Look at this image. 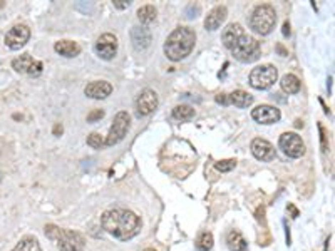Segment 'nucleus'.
<instances>
[{"mask_svg":"<svg viewBox=\"0 0 335 251\" xmlns=\"http://www.w3.org/2000/svg\"><path fill=\"white\" fill-rule=\"evenodd\" d=\"M12 251H42V248L34 236H24L17 244H15Z\"/></svg>","mask_w":335,"mask_h":251,"instance_id":"nucleus-24","label":"nucleus"},{"mask_svg":"<svg viewBox=\"0 0 335 251\" xmlns=\"http://www.w3.org/2000/svg\"><path fill=\"white\" fill-rule=\"evenodd\" d=\"M278 148L285 156L292 159H298L305 154V144L297 133H284L278 139Z\"/></svg>","mask_w":335,"mask_h":251,"instance_id":"nucleus-8","label":"nucleus"},{"mask_svg":"<svg viewBox=\"0 0 335 251\" xmlns=\"http://www.w3.org/2000/svg\"><path fill=\"white\" fill-rule=\"evenodd\" d=\"M250 149H251V154L260 161H266V163H268V161L275 159V148H273V144L266 139H261V138L253 139L251 141Z\"/></svg>","mask_w":335,"mask_h":251,"instance_id":"nucleus-14","label":"nucleus"},{"mask_svg":"<svg viewBox=\"0 0 335 251\" xmlns=\"http://www.w3.org/2000/svg\"><path fill=\"white\" fill-rule=\"evenodd\" d=\"M276 79H278V71L271 64L255 67V69L250 72V77H248L250 86L256 89V91H266V89H270L276 82Z\"/></svg>","mask_w":335,"mask_h":251,"instance_id":"nucleus-6","label":"nucleus"},{"mask_svg":"<svg viewBox=\"0 0 335 251\" xmlns=\"http://www.w3.org/2000/svg\"><path fill=\"white\" fill-rule=\"evenodd\" d=\"M227 244L232 251H247L248 249V243L247 239L243 238V234L240 231H230L227 236Z\"/></svg>","mask_w":335,"mask_h":251,"instance_id":"nucleus-21","label":"nucleus"},{"mask_svg":"<svg viewBox=\"0 0 335 251\" xmlns=\"http://www.w3.org/2000/svg\"><path fill=\"white\" fill-rule=\"evenodd\" d=\"M158 107V94L153 89H144L136 99V116H149Z\"/></svg>","mask_w":335,"mask_h":251,"instance_id":"nucleus-12","label":"nucleus"},{"mask_svg":"<svg viewBox=\"0 0 335 251\" xmlns=\"http://www.w3.org/2000/svg\"><path fill=\"white\" fill-rule=\"evenodd\" d=\"M287 209H290V213H292V218H298V209L293 206V205H289L287 206Z\"/></svg>","mask_w":335,"mask_h":251,"instance_id":"nucleus-33","label":"nucleus"},{"mask_svg":"<svg viewBox=\"0 0 335 251\" xmlns=\"http://www.w3.org/2000/svg\"><path fill=\"white\" fill-rule=\"evenodd\" d=\"M131 5V2L129 0H114V7L116 9H119V10H124V9H128Z\"/></svg>","mask_w":335,"mask_h":251,"instance_id":"nucleus-31","label":"nucleus"},{"mask_svg":"<svg viewBox=\"0 0 335 251\" xmlns=\"http://www.w3.org/2000/svg\"><path fill=\"white\" fill-rule=\"evenodd\" d=\"M251 117L260 124H275L280 121L282 114L278 107L268 106V104H261L251 111Z\"/></svg>","mask_w":335,"mask_h":251,"instance_id":"nucleus-13","label":"nucleus"},{"mask_svg":"<svg viewBox=\"0 0 335 251\" xmlns=\"http://www.w3.org/2000/svg\"><path fill=\"white\" fill-rule=\"evenodd\" d=\"M276 14L275 9L268 4L258 5L250 17V29L258 35H268L275 29Z\"/></svg>","mask_w":335,"mask_h":251,"instance_id":"nucleus-4","label":"nucleus"},{"mask_svg":"<svg viewBox=\"0 0 335 251\" xmlns=\"http://www.w3.org/2000/svg\"><path fill=\"white\" fill-rule=\"evenodd\" d=\"M280 86H282V91L287 94H297L300 91V79L293 74H285L282 77Z\"/></svg>","mask_w":335,"mask_h":251,"instance_id":"nucleus-22","label":"nucleus"},{"mask_svg":"<svg viewBox=\"0 0 335 251\" xmlns=\"http://www.w3.org/2000/svg\"><path fill=\"white\" fill-rule=\"evenodd\" d=\"M245 34V29L242 27L240 24H230L227 29L223 30V34H221V42H223V45L227 47L228 50H232L233 47H235V44L240 40V37Z\"/></svg>","mask_w":335,"mask_h":251,"instance_id":"nucleus-18","label":"nucleus"},{"mask_svg":"<svg viewBox=\"0 0 335 251\" xmlns=\"http://www.w3.org/2000/svg\"><path fill=\"white\" fill-rule=\"evenodd\" d=\"M129 126H131L129 114L126 111L118 112L116 116H114L113 126H111V129H109V134L106 136V139H104V148H111V146H116L121 143L126 136H128Z\"/></svg>","mask_w":335,"mask_h":251,"instance_id":"nucleus-7","label":"nucleus"},{"mask_svg":"<svg viewBox=\"0 0 335 251\" xmlns=\"http://www.w3.org/2000/svg\"><path fill=\"white\" fill-rule=\"evenodd\" d=\"M30 39V29L25 24H17L5 35V45L12 50H19L27 44Z\"/></svg>","mask_w":335,"mask_h":251,"instance_id":"nucleus-9","label":"nucleus"},{"mask_svg":"<svg viewBox=\"0 0 335 251\" xmlns=\"http://www.w3.org/2000/svg\"><path fill=\"white\" fill-rule=\"evenodd\" d=\"M45 236L57 244L59 251H82L86 248V239L81 233L72 229H62L55 224H45Z\"/></svg>","mask_w":335,"mask_h":251,"instance_id":"nucleus-3","label":"nucleus"},{"mask_svg":"<svg viewBox=\"0 0 335 251\" xmlns=\"http://www.w3.org/2000/svg\"><path fill=\"white\" fill-rule=\"evenodd\" d=\"M173 117L178 119V121H190V119L195 117V109L181 104V106H176L173 109Z\"/></svg>","mask_w":335,"mask_h":251,"instance_id":"nucleus-25","label":"nucleus"},{"mask_svg":"<svg viewBox=\"0 0 335 251\" xmlns=\"http://www.w3.org/2000/svg\"><path fill=\"white\" fill-rule=\"evenodd\" d=\"M54 134H55V136H57V134H62V126H59V124L55 126V128H54Z\"/></svg>","mask_w":335,"mask_h":251,"instance_id":"nucleus-36","label":"nucleus"},{"mask_svg":"<svg viewBox=\"0 0 335 251\" xmlns=\"http://www.w3.org/2000/svg\"><path fill=\"white\" fill-rule=\"evenodd\" d=\"M131 40H133V45L136 50H144L151 45V40H153V35H151V30L144 25H136L131 30Z\"/></svg>","mask_w":335,"mask_h":251,"instance_id":"nucleus-15","label":"nucleus"},{"mask_svg":"<svg viewBox=\"0 0 335 251\" xmlns=\"http://www.w3.org/2000/svg\"><path fill=\"white\" fill-rule=\"evenodd\" d=\"M318 131H320V144H322V153H328V139H327V131L322 124H318Z\"/></svg>","mask_w":335,"mask_h":251,"instance_id":"nucleus-29","label":"nucleus"},{"mask_svg":"<svg viewBox=\"0 0 335 251\" xmlns=\"http://www.w3.org/2000/svg\"><path fill=\"white\" fill-rule=\"evenodd\" d=\"M146 251H156V249H146Z\"/></svg>","mask_w":335,"mask_h":251,"instance_id":"nucleus-37","label":"nucleus"},{"mask_svg":"<svg viewBox=\"0 0 335 251\" xmlns=\"http://www.w3.org/2000/svg\"><path fill=\"white\" fill-rule=\"evenodd\" d=\"M101 226L119 241H128L141 231V219L136 213L124 208L107 209L101 216Z\"/></svg>","mask_w":335,"mask_h":251,"instance_id":"nucleus-1","label":"nucleus"},{"mask_svg":"<svg viewBox=\"0 0 335 251\" xmlns=\"http://www.w3.org/2000/svg\"><path fill=\"white\" fill-rule=\"evenodd\" d=\"M195 42H196L195 30L190 27H178L167 35L163 50L167 59L173 62H178L191 54L193 47H195Z\"/></svg>","mask_w":335,"mask_h":251,"instance_id":"nucleus-2","label":"nucleus"},{"mask_svg":"<svg viewBox=\"0 0 335 251\" xmlns=\"http://www.w3.org/2000/svg\"><path fill=\"white\" fill-rule=\"evenodd\" d=\"M282 32L287 37V35H290V24L289 22H284V29H282Z\"/></svg>","mask_w":335,"mask_h":251,"instance_id":"nucleus-34","label":"nucleus"},{"mask_svg":"<svg viewBox=\"0 0 335 251\" xmlns=\"http://www.w3.org/2000/svg\"><path fill=\"white\" fill-rule=\"evenodd\" d=\"M106 116V112L102 111V109H94L87 114V122H96V121H101V119Z\"/></svg>","mask_w":335,"mask_h":251,"instance_id":"nucleus-30","label":"nucleus"},{"mask_svg":"<svg viewBox=\"0 0 335 251\" xmlns=\"http://www.w3.org/2000/svg\"><path fill=\"white\" fill-rule=\"evenodd\" d=\"M228 17V9L225 7V5H218V7H214L211 12L206 15L205 19V29L206 30H218L221 27V24L227 20Z\"/></svg>","mask_w":335,"mask_h":251,"instance_id":"nucleus-17","label":"nucleus"},{"mask_svg":"<svg viewBox=\"0 0 335 251\" xmlns=\"http://www.w3.org/2000/svg\"><path fill=\"white\" fill-rule=\"evenodd\" d=\"M213 243H214L213 234L203 233V234H200V238H198V241H196V249L198 251H209L213 248Z\"/></svg>","mask_w":335,"mask_h":251,"instance_id":"nucleus-26","label":"nucleus"},{"mask_svg":"<svg viewBox=\"0 0 335 251\" xmlns=\"http://www.w3.org/2000/svg\"><path fill=\"white\" fill-rule=\"evenodd\" d=\"M214 101L218 104H221V106H228V94H218V96L214 97Z\"/></svg>","mask_w":335,"mask_h":251,"instance_id":"nucleus-32","label":"nucleus"},{"mask_svg":"<svg viewBox=\"0 0 335 251\" xmlns=\"http://www.w3.org/2000/svg\"><path fill=\"white\" fill-rule=\"evenodd\" d=\"M276 50H278V54H280V55H289V52H287V50L284 49V45H282V44L276 45Z\"/></svg>","mask_w":335,"mask_h":251,"instance_id":"nucleus-35","label":"nucleus"},{"mask_svg":"<svg viewBox=\"0 0 335 251\" xmlns=\"http://www.w3.org/2000/svg\"><path fill=\"white\" fill-rule=\"evenodd\" d=\"M94 50L104 60L114 59V55L118 54V37L114 34H102L94 44Z\"/></svg>","mask_w":335,"mask_h":251,"instance_id":"nucleus-11","label":"nucleus"},{"mask_svg":"<svg viewBox=\"0 0 335 251\" xmlns=\"http://www.w3.org/2000/svg\"><path fill=\"white\" fill-rule=\"evenodd\" d=\"M156 15H158V10L154 9V5H143V7L138 10V19L143 25L154 22Z\"/></svg>","mask_w":335,"mask_h":251,"instance_id":"nucleus-23","label":"nucleus"},{"mask_svg":"<svg viewBox=\"0 0 335 251\" xmlns=\"http://www.w3.org/2000/svg\"><path fill=\"white\" fill-rule=\"evenodd\" d=\"M12 67L17 72H20V74H29L32 77L40 76L42 71H44V64H42L40 60L32 59L30 54H22V55H19L17 59H14Z\"/></svg>","mask_w":335,"mask_h":251,"instance_id":"nucleus-10","label":"nucleus"},{"mask_svg":"<svg viewBox=\"0 0 335 251\" xmlns=\"http://www.w3.org/2000/svg\"><path fill=\"white\" fill-rule=\"evenodd\" d=\"M228 104H233L235 107H240V109H247L253 104V96L242 91V89H238V91H233L232 94H228Z\"/></svg>","mask_w":335,"mask_h":251,"instance_id":"nucleus-20","label":"nucleus"},{"mask_svg":"<svg viewBox=\"0 0 335 251\" xmlns=\"http://www.w3.org/2000/svg\"><path fill=\"white\" fill-rule=\"evenodd\" d=\"M54 50L62 57H76L81 54V45L74 40H59L54 44Z\"/></svg>","mask_w":335,"mask_h":251,"instance_id":"nucleus-19","label":"nucleus"},{"mask_svg":"<svg viewBox=\"0 0 335 251\" xmlns=\"http://www.w3.org/2000/svg\"><path fill=\"white\" fill-rule=\"evenodd\" d=\"M232 52L237 60L245 62V64H250V62H255L260 57L261 47H260V42L256 39L243 34L242 37H240V40L235 44Z\"/></svg>","mask_w":335,"mask_h":251,"instance_id":"nucleus-5","label":"nucleus"},{"mask_svg":"<svg viewBox=\"0 0 335 251\" xmlns=\"http://www.w3.org/2000/svg\"><path fill=\"white\" fill-rule=\"evenodd\" d=\"M111 92H113V86L107 81H94L84 87V94L91 99H97V101L99 99L109 97Z\"/></svg>","mask_w":335,"mask_h":251,"instance_id":"nucleus-16","label":"nucleus"},{"mask_svg":"<svg viewBox=\"0 0 335 251\" xmlns=\"http://www.w3.org/2000/svg\"><path fill=\"white\" fill-rule=\"evenodd\" d=\"M214 167H216V171L228 172L237 167V159H221L218 163H214Z\"/></svg>","mask_w":335,"mask_h":251,"instance_id":"nucleus-27","label":"nucleus"},{"mask_svg":"<svg viewBox=\"0 0 335 251\" xmlns=\"http://www.w3.org/2000/svg\"><path fill=\"white\" fill-rule=\"evenodd\" d=\"M87 144L94 149H101V148H104V139L99 133H92L87 136Z\"/></svg>","mask_w":335,"mask_h":251,"instance_id":"nucleus-28","label":"nucleus"}]
</instances>
